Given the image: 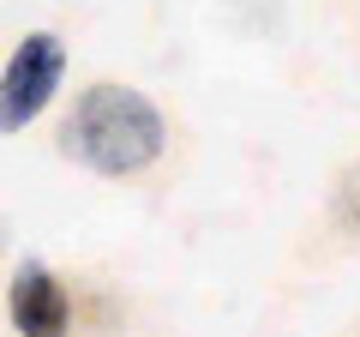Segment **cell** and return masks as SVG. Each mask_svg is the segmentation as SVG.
<instances>
[{
	"instance_id": "6da1fadb",
	"label": "cell",
	"mask_w": 360,
	"mask_h": 337,
	"mask_svg": "<svg viewBox=\"0 0 360 337\" xmlns=\"http://www.w3.org/2000/svg\"><path fill=\"white\" fill-rule=\"evenodd\" d=\"M60 151L90 175H144L168 151V121L132 85H90L60 127Z\"/></svg>"
},
{
	"instance_id": "7a4b0ae2",
	"label": "cell",
	"mask_w": 360,
	"mask_h": 337,
	"mask_svg": "<svg viewBox=\"0 0 360 337\" xmlns=\"http://www.w3.org/2000/svg\"><path fill=\"white\" fill-rule=\"evenodd\" d=\"M60 78H66V42L54 30H30L0 73V133H25L54 103Z\"/></svg>"
},
{
	"instance_id": "3957f363",
	"label": "cell",
	"mask_w": 360,
	"mask_h": 337,
	"mask_svg": "<svg viewBox=\"0 0 360 337\" xmlns=\"http://www.w3.org/2000/svg\"><path fill=\"white\" fill-rule=\"evenodd\" d=\"M6 313L18 337H72V295L42 259H25L6 283Z\"/></svg>"
},
{
	"instance_id": "277c9868",
	"label": "cell",
	"mask_w": 360,
	"mask_h": 337,
	"mask_svg": "<svg viewBox=\"0 0 360 337\" xmlns=\"http://www.w3.org/2000/svg\"><path fill=\"white\" fill-rule=\"evenodd\" d=\"M336 223L348 235H360V163L342 168V181H336Z\"/></svg>"
}]
</instances>
